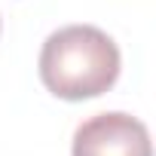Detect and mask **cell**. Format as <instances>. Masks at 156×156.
Wrapping results in <instances>:
<instances>
[{"label":"cell","mask_w":156,"mask_h":156,"mask_svg":"<svg viewBox=\"0 0 156 156\" xmlns=\"http://www.w3.org/2000/svg\"><path fill=\"white\" fill-rule=\"evenodd\" d=\"M73 156H153L150 132L122 110L98 113L73 132Z\"/></svg>","instance_id":"obj_2"},{"label":"cell","mask_w":156,"mask_h":156,"mask_svg":"<svg viewBox=\"0 0 156 156\" xmlns=\"http://www.w3.org/2000/svg\"><path fill=\"white\" fill-rule=\"evenodd\" d=\"M119 76V49L95 25H67L40 49V80L64 101L104 95Z\"/></svg>","instance_id":"obj_1"}]
</instances>
